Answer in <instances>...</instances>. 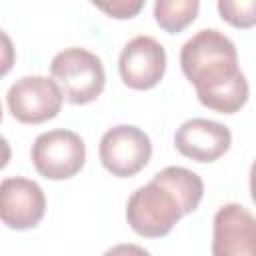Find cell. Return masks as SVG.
Returning a JSON list of instances; mask_svg holds the SVG:
<instances>
[{
  "instance_id": "obj_3",
  "label": "cell",
  "mask_w": 256,
  "mask_h": 256,
  "mask_svg": "<svg viewBox=\"0 0 256 256\" xmlns=\"http://www.w3.org/2000/svg\"><path fill=\"white\" fill-rule=\"evenodd\" d=\"M50 74L70 104L94 102L106 84L102 60L86 48H66L52 58Z\"/></svg>"
},
{
  "instance_id": "obj_2",
  "label": "cell",
  "mask_w": 256,
  "mask_h": 256,
  "mask_svg": "<svg viewBox=\"0 0 256 256\" xmlns=\"http://www.w3.org/2000/svg\"><path fill=\"white\" fill-rule=\"evenodd\" d=\"M202 178L184 166H166L154 178L132 192L126 204L130 228L144 238L170 234L176 222L194 212L202 200Z\"/></svg>"
},
{
  "instance_id": "obj_10",
  "label": "cell",
  "mask_w": 256,
  "mask_h": 256,
  "mask_svg": "<svg viewBox=\"0 0 256 256\" xmlns=\"http://www.w3.org/2000/svg\"><path fill=\"white\" fill-rule=\"evenodd\" d=\"M176 150L196 162H216L220 156H224L232 144L230 130L208 118H192L180 124V128L174 134Z\"/></svg>"
},
{
  "instance_id": "obj_6",
  "label": "cell",
  "mask_w": 256,
  "mask_h": 256,
  "mask_svg": "<svg viewBox=\"0 0 256 256\" xmlns=\"http://www.w3.org/2000/svg\"><path fill=\"white\" fill-rule=\"evenodd\" d=\"M64 94L54 78L24 76L16 80L6 94L10 114L22 124H42L58 116Z\"/></svg>"
},
{
  "instance_id": "obj_11",
  "label": "cell",
  "mask_w": 256,
  "mask_h": 256,
  "mask_svg": "<svg viewBox=\"0 0 256 256\" xmlns=\"http://www.w3.org/2000/svg\"><path fill=\"white\" fill-rule=\"evenodd\" d=\"M200 10V0H156L154 2V18L156 24L168 32L178 34L188 28Z\"/></svg>"
},
{
  "instance_id": "obj_7",
  "label": "cell",
  "mask_w": 256,
  "mask_h": 256,
  "mask_svg": "<svg viewBox=\"0 0 256 256\" xmlns=\"http://www.w3.org/2000/svg\"><path fill=\"white\" fill-rule=\"evenodd\" d=\"M118 70L128 88L150 90L164 78L166 50L152 36H136L122 48Z\"/></svg>"
},
{
  "instance_id": "obj_14",
  "label": "cell",
  "mask_w": 256,
  "mask_h": 256,
  "mask_svg": "<svg viewBox=\"0 0 256 256\" xmlns=\"http://www.w3.org/2000/svg\"><path fill=\"white\" fill-rule=\"evenodd\" d=\"M250 196H252V202L256 204V160L250 166Z\"/></svg>"
},
{
  "instance_id": "obj_5",
  "label": "cell",
  "mask_w": 256,
  "mask_h": 256,
  "mask_svg": "<svg viewBox=\"0 0 256 256\" xmlns=\"http://www.w3.org/2000/svg\"><path fill=\"white\" fill-rule=\"evenodd\" d=\"M100 162L116 178L136 176L152 156L148 134L132 124H118L104 132L100 140Z\"/></svg>"
},
{
  "instance_id": "obj_13",
  "label": "cell",
  "mask_w": 256,
  "mask_h": 256,
  "mask_svg": "<svg viewBox=\"0 0 256 256\" xmlns=\"http://www.w3.org/2000/svg\"><path fill=\"white\" fill-rule=\"evenodd\" d=\"M90 2L114 20H130L142 12L146 0H90Z\"/></svg>"
},
{
  "instance_id": "obj_4",
  "label": "cell",
  "mask_w": 256,
  "mask_h": 256,
  "mask_svg": "<svg viewBox=\"0 0 256 256\" xmlns=\"http://www.w3.org/2000/svg\"><path fill=\"white\" fill-rule=\"evenodd\" d=\"M36 172L48 180H66L76 176L86 162L84 140L72 130H50L40 134L30 150Z\"/></svg>"
},
{
  "instance_id": "obj_1",
  "label": "cell",
  "mask_w": 256,
  "mask_h": 256,
  "mask_svg": "<svg viewBox=\"0 0 256 256\" xmlns=\"http://www.w3.org/2000/svg\"><path fill=\"white\" fill-rule=\"evenodd\" d=\"M180 66L202 106L236 114L248 102V80L238 68L236 46L222 32L214 28L196 32L180 50Z\"/></svg>"
},
{
  "instance_id": "obj_12",
  "label": "cell",
  "mask_w": 256,
  "mask_h": 256,
  "mask_svg": "<svg viewBox=\"0 0 256 256\" xmlns=\"http://www.w3.org/2000/svg\"><path fill=\"white\" fill-rule=\"evenodd\" d=\"M220 18L240 30L256 26V0H218Z\"/></svg>"
},
{
  "instance_id": "obj_8",
  "label": "cell",
  "mask_w": 256,
  "mask_h": 256,
  "mask_svg": "<svg viewBox=\"0 0 256 256\" xmlns=\"http://www.w3.org/2000/svg\"><path fill=\"white\" fill-rule=\"evenodd\" d=\"M214 256H256V216L244 206L230 202L214 214Z\"/></svg>"
},
{
  "instance_id": "obj_9",
  "label": "cell",
  "mask_w": 256,
  "mask_h": 256,
  "mask_svg": "<svg viewBox=\"0 0 256 256\" xmlns=\"http://www.w3.org/2000/svg\"><path fill=\"white\" fill-rule=\"evenodd\" d=\"M46 198L40 184L16 176L4 178L0 186V218L10 230H30L40 224Z\"/></svg>"
}]
</instances>
